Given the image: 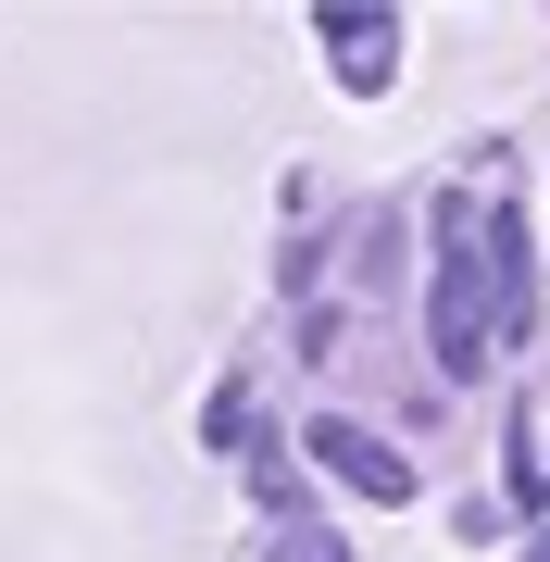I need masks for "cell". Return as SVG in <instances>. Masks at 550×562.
Here are the masks:
<instances>
[{
  "instance_id": "cell-2",
  "label": "cell",
  "mask_w": 550,
  "mask_h": 562,
  "mask_svg": "<svg viewBox=\"0 0 550 562\" xmlns=\"http://www.w3.org/2000/svg\"><path fill=\"white\" fill-rule=\"evenodd\" d=\"M301 450L326 462L338 487H363V501H413V462L388 450V438H363V425H338V413H313V425H301Z\"/></svg>"
},
{
  "instance_id": "cell-4",
  "label": "cell",
  "mask_w": 550,
  "mask_h": 562,
  "mask_svg": "<svg viewBox=\"0 0 550 562\" xmlns=\"http://www.w3.org/2000/svg\"><path fill=\"white\" fill-rule=\"evenodd\" d=\"M276 562H338V538H288V550H276Z\"/></svg>"
},
{
  "instance_id": "cell-1",
  "label": "cell",
  "mask_w": 550,
  "mask_h": 562,
  "mask_svg": "<svg viewBox=\"0 0 550 562\" xmlns=\"http://www.w3.org/2000/svg\"><path fill=\"white\" fill-rule=\"evenodd\" d=\"M426 338L450 375L489 362V276H475V201H438V288H426Z\"/></svg>"
},
{
  "instance_id": "cell-5",
  "label": "cell",
  "mask_w": 550,
  "mask_h": 562,
  "mask_svg": "<svg viewBox=\"0 0 550 562\" xmlns=\"http://www.w3.org/2000/svg\"><path fill=\"white\" fill-rule=\"evenodd\" d=\"M538 562H550V538H538Z\"/></svg>"
},
{
  "instance_id": "cell-3",
  "label": "cell",
  "mask_w": 550,
  "mask_h": 562,
  "mask_svg": "<svg viewBox=\"0 0 550 562\" xmlns=\"http://www.w3.org/2000/svg\"><path fill=\"white\" fill-rule=\"evenodd\" d=\"M313 38L338 50V76H350V88H375L388 63H401V13H313Z\"/></svg>"
}]
</instances>
